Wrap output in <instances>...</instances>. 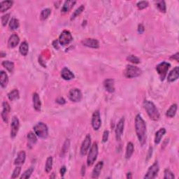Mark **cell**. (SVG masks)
Here are the masks:
<instances>
[{
    "label": "cell",
    "instance_id": "cell-1",
    "mask_svg": "<svg viewBox=\"0 0 179 179\" xmlns=\"http://www.w3.org/2000/svg\"><path fill=\"white\" fill-rule=\"evenodd\" d=\"M135 131L139 143L143 146L146 142V124L139 114L135 118Z\"/></svg>",
    "mask_w": 179,
    "mask_h": 179
},
{
    "label": "cell",
    "instance_id": "cell-2",
    "mask_svg": "<svg viewBox=\"0 0 179 179\" xmlns=\"http://www.w3.org/2000/svg\"><path fill=\"white\" fill-rule=\"evenodd\" d=\"M143 108H145L146 112H147L148 115L149 116V118L151 120H154V121H157L160 119V114L159 113V111L157 108L156 106L152 102L145 100L143 103Z\"/></svg>",
    "mask_w": 179,
    "mask_h": 179
},
{
    "label": "cell",
    "instance_id": "cell-3",
    "mask_svg": "<svg viewBox=\"0 0 179 179\" xmlns=\"http://www.w3.org/2000/svg\"><path fill=\"white\" fill-rule=\"evenodd\" d=\"M124 75L127 78H136L141 74V70L139 67L134 65H127L124 70Z\"/></svg>",
    "mask_w": 179,
    "mask_h": 179
},
{
    "label": "cell",
    "instance_id": "cell-4",
    "mask_svg": "<svg viewBox=\"0 0 179 179\" xmlns=\"http://www.w3.org/2000/svg\"><path fill=\"white\" fill-rule=\"evenodd\" d=\"M34 133L41 139H46L48 136V129L47 125L43 122H39L34 127Z\"/></svg>",
    "mask_w": 179,
    "mask_h": 179
},
{
    "label": "cell",
    "instance_id": "cell-5",
    "mask_svg": "<svg viewBox=\"0 0 179 179\" xmlns=\"http://www.w3.org/2000/svg\"><path fill=\"white\" fill-rule=\"evenodd\" d=\"M97 155H98V145H97V143L95 142L90 147V151L88 155L87 164L88 167L92 166L95 163L97 158Z\"/></svg>",
    "mask_w": 179,
    "mask_h": 179
},
{
    "label": "cell",
    "instance_id": "cell-6",
    "mask_svg": "<svg viewBox=\"0 0 179 179\" xmlns=\"http://www.w3.org/2000/svg\"><path fill=\"white\" fill-rule=\"evenodd\" d=\"M170 67L171 64L167 62H162L161 63L157 65L156 71L157 72V74H159L161 81H164V79L166 77L167 74V72H168L169 68H170Z\"/></svg>",
    "mask_w": 179,
    "mask_h": 179
},
{
    "label": "cell",
    "instance_id": "cell-7",
    "mask_svg": "<svg viewBox=\"0 0 179 179\" xmlns=\"http://www.w3.org/2000/svg\"><path fill=\"white\" fill-rule=\"evenodd\" d=\"M59 43L62 46H66L70 43L73 41L71 32L68 30H64L59 36Z\"/></svg>",
    "mask_w": 179,
    "mask_h": 179
},
{
    "label": "cell",
    "instance_id": "cell-8",
    "mask_svg": "<svg viewBox=\"0 0 179 179\" xmlns=\"http://www.w3.org/2000/svg\"><path fill=\"white\" fill-rule=\"evenodd\" d=\"M158 172H159V164H158L157 162H155L152 166L150 167V168L148 169L147 173L146 174V175L144 176V178L145 179H153L156 177Z\"/></svg>",
    "mask_w": 179,
    "mask_h": 179
},
{
    "label": "cell",
    "instance_id": "cell-9",
    "mask_svg": "<svg viewBox=\"0 0 179 179\" xmlns=\"http://www.w3.org/2000/svg\"><path fill=\"white\" fill-rule=\"evenodd\" d=\"M69 98L71 102H79L81 101L83 97L82 92L78 88H73L69 92Z\"/></svg>",
    "mask_w": 179,
    "mask_h": 179
},
{
    "label": "cell",
    "instance_id": "cell-10",
    "mask_svg": "<svg viewBox=\"0 0 179 179\" xmlns=\"http://www.w3.org/2000/svg\"><path fill=\"white\" fill-rule=\"evenodd\" d=\"M20 127V121L17 116H13L11 123V137L15 138L17 135Z\"/></svg>",
    "mask_w": 179,
    "mask_h": 179
},
{
    "label": "cell",
    "instance_id": "cell-11",
    "mask_svg": "<svg viewBox=\"0 0 179 179\" xmlns=\"http://www.w3.org/2000/svg\"><path fill=\"white\" fill-rule=\"evenodd\" d=\"M102 125V120L99 111H95L92 114V126L95 130H98L100 128Z\"/></svg>",
    "mask_w": 179,
    "mask_h": 179
},
{
    "label": "cell",
    "instance_id": "cell-12",
    "mask_svg": "<svg viewBox=\"0 0 179 179\" xmlns=\"http://www.w3.org/2000/svg\"><path fill=\"white\" fill-rule=\"evenodd\" d=\"M90 145H91V136L90 134H87L81 146V154L82 155H85L87 154L89 151Z\"/></svg>",
    "mask_w": 179,
    "mask_h": 179
},
{
    "label": "cell",
    "instance_id": "cell-13",
    "mask_svg": "<svg viewBox=\"0 0 179 179\" xmlns=\"http://www.w3.org/2000/svg\"><path fill=\"white\" fill-rule=\"evenodd\" d=\"M10 111L11 107L9 104L7 102H4L2 103V111L1 113V115L4 122L7 123L9 121V115L10 113Z\"/></svg>",
    "mask_w": 179,
    "mask_h": 179
},
{
    "label": "cell",
    "instance_id": "cell-14",
    "mask_svg": "<svg viewBox=\"0 0 179 179\" xmlns=\"http://www.w3.org/2000/svg\"><path fill=\"white\" fill-rule=\"evenodd\" d=\"M125 127V118H122L118 122L117 126L115 128V138L117 141H120L121 139L122 135L124 131Z\"/></svg>",
    "mask_w": 179,
    "mask_h": 179
},
{
    "label": "cell",
    "instance_id": "cell-15",
    "mask_svg": "<svg viewBox=\"0 0 179 179\" xmlns=\"http://www.w3.org/2000/svg\"><path fill=\"white\" fill-rule=\"evenodd\" d=\"M81 43H82L83 46H87L88 48H98L99 47V41L95 39H85L84 40L81 41Z\"/></svg>",
    "mask_w": 179,
    "mask_h": 179
},
{
    "label": "cell",
    "instance_id": "cell-16",
    "mask_svg": "<svg viewBox=\"0 0 179 179\" xmlns=\"http://www.w3.org/2000/svg\"><path fill=\"white\" fill-rule=\"evenodd\" d=\"M104 87L106 91L113 93L115 92V86H114V80L112 78H108L104 81Z\"/></svg>",
    "mask_w": 179,
    "mask_h": 179
},
{
    "label": "cell",
    "instance_id": "cell-17",
    "mask_svg": "<svg viewBox=\"0 0 179 179\" xmlns=\"http://www.w3.org/2000/svg\"><path fill=\"white\" fill-rule=\"evenodd\" d=\"M179 77V67H176L173 70L170 71V73L169 74L168 76H167V81L169 83H172L174 81L177 80Z\"/></svg>",
    "mask_w": 179,
    "mask_h": 179
},
{
    "label": "cell",
    "instance_id": "cell-18",
    "mask_svg": "<svg viewBox=\"0 0 179 179\" xmlns=\"http://www.w3.org/2000/svg\"><path fill=\"white\" fill-rule=\"evenodd\" d=\"M20 38L18 34H13L10 37L8 41V46L10 48H13L17 46V45L19 43Z\"/></svg>",
    "mask_w": 179,
    "mask_h": 179
},
{
    "label": "cell",
    "instance_id": "cell-19",
    "mask_svg": "<svg viewBox=\"0 0 179 179\" xmlns=\"http://www.w3.org/2000/svg\"><path fill=\"white\" fill-rule=\"evenodd\" d=\"M61 76L65 81H70L75 78L74 74L67 67H64V68L62 69L61 71Z\"/></svg>",
    "mask_w": 179,
    "mask_h": 179
},
{
    "label": "cell",
    "instance_id": "cell-20",
    "mask_svg": "<svg viewBox=\"0 0 179 179\" xmlns=\"http://www.w3.org/2000/svg\"><path fill=\"white\" fill-rule=\"evenodd\" d=\"M104 166V162H99L96 165H95V168L93 169V171L92 172V178H99V175H100L102 169L103 168Z\"/></svg>",
    "mask_w": 179,
    "mask_h": 179
},
{
    "label": "cell",
    "instance_id": "cell-21",
    "mask_svg": "<svg viewBox=\"0 0 179 179\" xmlns=\"http://www.w3.org/2000/svg\"><path fill=\"white\" fill-rule=\"evenodd\" d=\"M32 100H33V106L34 109H35L36 111H41V103L40 100V97H39V95L37 94L36 92H34L33 94Z\"/></svg>",
    "mask_w": 179,
    "mask_h": 179
},
{
    "label": "cell",
    "instance_id": "cell-22",
    "mask_svg": "<svg viewBox=\"0 0 179 179\" xmlns=\"http://www.w3.org/2000/svg\"><path fill=\"white\" fill-rule=\"evenodd\" d=\"M25 159H26V153H25L24 150H20L18 153L17 157H16L14 161V164L15 165H21L24 164Z\"/></svg>",
    "mask_w": 179,
    "mask_h": 179
},
{
    "label": "cell",
    "instance_id": "cell-23",
    "mask_svg": "<svg viewBox=\"0 0 179 179\" xmlns=\"http://www.w3.org/2000/svg\"><path fill=\"white\" fill-rule=\"evenodd\" d=\"M9 83V76L5 71H0V85L2 88H6Z\"/></svg>",
    "mask_w": 179,
    "mask_h": 179
},
{
    "label": "cell",
    "instance_id": "cell-24",
    "mask_svg": "<svg viewBox=\"0 0 179 179\" xmlns=\"http://www.w3.org/2000/svg\"><path fill=\"white\" fill-rule=\"evenodd\" d=\"M27 146H29V147L31 148L32 146H33L34 144H35L37 142V138H36V134H34L33 132H29L28 134H27Z\"/></svg>",
    "mask_w": 179,
    "mask_h": 179
},
{
    "label": "cell",
    "instance_id": "cell-25",
    "mask_svg": "<svg viewBox=\"0 0 179 179\" xmlns=\"http://www.w3.org/2000/svg\"><path fill=\"white\" fill-rule=\"evenodd\" d=\"M76 3V1H66L63 4V6L62 8V13H65L69 12L71 9L73 8V6L75 5Z\"/></svg>",
    "mask_w": 179,
    "mask_h": 179
},
{
    "label": "cell",
    "instance_id": "cell-26",
    "mask_svg": "<svg viewBox=\"0 0 179 179\" xmlns=\"http://www.w3.org/2000/svg\"><path fill=\"white\" fill-rule=\"evenodd\" d=\"M13 2L12 1H2L0 3V11L4 13L12 7Z\"/></svg>",
    "mask_w": 179,
    "mask_h": 179
},
{
    "label": "cell",
    "instance_id": "cell-27",
    "mask_svg": "<svg viewBox=\"0 0 179 179\" xmlns=\"http://www.w3.org/2000/svg\"><path fill=\"white\" fill-rule=\"evenodd\" d=\"M166 133V129L164 128L160 129L158 131L155 133V144H159L160 141L162 140V138Z\"/></svg>",
    "mask_w": 179,
    "mask_h": 179
},
{
    "label": "cell",
    "instance_id": "cell-28",
    "mask_svg": "<svg viewBox=\"0 0 179 179\" xmlns=\"http://www.w3.org/2000/svg\"><path fill=\"white\" fill-rule=\"evenodd\" d=\"M177 108H178L177 104H172V105L170 106V108L167 110L166 113V115L168 118H174L176 115V111H177Z\"/></svg>",
    "mask_w": 179,
    "mask_h": 179
},
{
    "label": "cell",
    "instance_id": "cell-29",
    "mask_svg": "<svg viewBox=\"0 0 179 179\" xmlns=\"http://www.w3.org/2000/svg\"><path fill=\"white\" fill-rule=\"evenodd\" d=\"M28 50H29V46L28 43H27L26 41H23L21 43L19 48V51L20 54L23 56H26V55L28 54Z\"/></svg>",
    "mask_w": 179,
    "mask_h": 179
},
{
    "label": "cell",
    "instance_id": "cell-30",
    "mask_svg": "<svg viewBox=\"0 0 179 179\" xmlns=\"http://www.w3.org/2000/svg\"><path fill=\"white\" fill-rule=\"evenodd\" d=\"M8 98L10 101H15L17 100V99H19L20 97V94L19 91H18V89H14L12 91H11L7 95Z\"/></svg>",
    "mask_w": 179,
    "mask_h": 179
},
{
    "label": "cell",
    "instance_id": "cell-31",
    "mask_svg": "<svg viewBox=\"0 0 179 179\" xmlns=\"http://www.w3.org/2000/svg\"><path fill=\"white\" fill-rule=\"evenodd\" d=\"M134 150V144L132 142H129L127 143V148H126V153H125V157L127 159H129L130 157H132V155H133Z\"/></svg>",
    "mask_w": 179,
    "mask_h": 179
},
{
    "label": "cell",
    "instance_id": "cell-32",
    "mask_svg": "<svg viewBox=\"0 0 179 179\" xmlns=\"http://www.w3.org/2000/svg\"><path fill=\"white\" fill-rule=\"evenodd\" d=\"M2 66H3L4 68H5L6 70L10 72V73H12L14 70V63L11 61H4L2 62Z\"/></svg>",
    "mask_w": 179,
    "mask_h": 179
},
{
    "label": "cell",
    "instance_id": "cell-33",
    "mask_svg": "<svg viewBox=\"0 0 179 179\" xmlns=\"http://www.w3.org/2000/svg\"><path fill=\"white\" fill-rule=\"evenodd\" d=\"M20 26L19 20L16 19L15 18H11L10 20V22H9V28L11 30H15L17 29Z\"/></svg>",
    "mask_w": 179,
    "mask_h": 179
},
{
    "label": "cell",
    "instance_id": "cell-34",
    "mask_svg": "<svg viewBox=\"0 0 179 179\" xmlns=\"http://www.w3.org/2000/svg\"><path fill=\"white\" fill-rule=\"evenodd\" d=\"M53 168V157H48L46 160V166H45V171L46 173H49L50 172L51 169Z\"/></svg>",
    "mask_w": 179,
    "mask_h": 179
},
{
    "label": "cell",
    "instance_id": "cell-35",
    "mask_svg": "<svg viewBox=\"0 0 179 179\" xmlns=\"http://www.w3.org/2000/svg\"><path fill=\"white\" fill-rule=\"evenodd\" d=\"M69 146H70V141H69V139H67V140L65 141V142L64 143V145L62 146V148L61 150V154H60L61 156H64V155L68 152Z\"/></svg>",
    "mask_w": 179,
    "mask_h": 179
},
{
    "label": "cell",
    "instance_id": "cell-36",
    "mask_svg": "<svg viewBox=\"0 0 179 179\" xmlns=\"http://www.w3.org/2000/svg\"><path fill=\"white\" fill-rule=\"evenodd\" d=\"M85 9V6L84 5H81V6H79L78 9H76L75 11L73 13V14L71 15V20H74L75 19V18L78 16L79 15L81 14V13L83 12V11H84Z\"/></svg>",
    "mask_w": 179,
    "mask_h": 179
},
{
    "label": "cell",
    "instance_id": "cell-37",
    "mask_svg": "<svg viewBox=\"0 0 179 179\" xmlns=\"http://www.w3.org/2000/svg\"><path fill=\"white\" fill-rule=\"evenodd\" d=\"M51 13V10L50 9H45L41 11L40 14V18L41 20H45L49 17V15Z\"/></svg>",
    "mask_w": 179,
    "mask_h": 179
},
{
    "label": "cell",
    "instance_id": "cell-38",
    "mask_svg": "<svg viewBox=\"0 0 179 179\" xmlns=\"http://www.w3.org/2000/svg\"><path fill=\"white\" fill-rule=\"evenodd\" d=\"M157 6L158 9H159L160 12L165 13L167 11L166 7V4H165L164 1H158L157 2Z\"/></svg>",
    "mask_w": 179,
    "mask_h": 179
},
{
    "label": "cell",
    "instance_id": "cell-39",
    "mask_svg": "<svg viewBox=\"0 0 179 179\" xmlns=\"http://www.w3.org/2000/svg\"><path fill=\"white\" fill-rule=\"evenodd\" d=\"M34 171V168L33 167H29L28 169H27L24 173L22 174V175L20 176V178H29L30 176H31L32 174L33 173Z\"/></svg>",
    "mask_w": 179,
    "mask_h": 179
},
{
    "label": "cell",
    "instance_id": "cell-40",
    "mask_svg": "<svg viewBox=\"0 0 179 179\" xmlns=\"http://www.w3.org/2000/svg\"><path fill=\"white\" fill-rule=\"evenodd\" d=\"M175 176H174V174H173L170 169H166L164 170V179H174Z\"/></svg>",
    "mask_w": 179,
    "mask_h": 179
},
{
    "label": "cell",
    "instance_id": "cell-41",
    "mask_svg": "<svg viewBox=\"0 0 179 179\" xmlns=\"http://www.w3.org/2000/svg\"><path fill=\"white\" fill-rule=\"evenodd\" d=\"M127 60H128L129 62H132V63L133 64L140 63V60H139V58H138L136 56H135V55H129V56L127 57Z\"/></svg>",
    "mask_w": 179,
    "mask_h": 179
},
{
    "label": "cell",
    "instance_id": "cell-42",
    "mask_svg": "<svg viewBox=\"0 0 179 179\" xmlns=\"http://www.w3.org/2000/svg\"><path fill=\"white\" fill-rule=\"evenodd\" d=\"M137 7L139 10H143V9L147 8L148 6V2L147 1H141L139 2L136 4Z\"/></svg>",
    "mask_w": 179,
    "mask_h": 179
},
{
    "label": "cell",
    "instance_id": "cell-43",
    "mask_svg": "<svg viewBox=\"0 0 179 179\" xmlns=\"http://www.w3.org/2000/svg\"><path fill=\"white\" fill-rule=\"evenodd\" d=\"M9 18H10V13H6V14L2 16L1 21H2V24L4 27L6 26V24H7V22L9 20Z\"/></svg>",
    "mask_w": 179,
    "mask_h": 179
},
{
    "label": "cell",
    "instance_id": "cell-44",
    "mask_svg": "<svg viewBox=\"0 0 179 179\" xmlns=\"http://www.w3.org/2000/svg\"><path fill=\"white\" fill-rule=\"evenodd\" d=\"M20 171H21V167H15L14 170L13 171L12 176H11V178H16L19 176Z\"/></svg>",
    "mask_w": 179,
    "mask_h": 179
},
{
    "label": "cell",
    "instance_id": "cell-45",
    "mask_svg": "<svg viewBox=\"0 0 179 179\" xmlns=\"http://www.w3.org/2000/svg\"><path fill=\"white\" fill-rule=\"evenodd\" d=\"M108 135H109V132L108 131V130H105V131L104 132L103 137H102V141H103L104 143H105L108 141Z\"/></svg>",
    "mask_w": 179,
    "mask_h": 179
},
{
    "label": "cell",
    "instance_id": "cell-46",
    "mask_svg": "<svg viewBox=\"0 0 179 179\" xmlns=\"http://www.w3.org/2000/svg\"><path fill=\"white\" fill-rule=\"evenodd\" d=\"M56 102L57 104H60V105H63L65 103H66V100L63 98V97H58V98L56 99Z\"/></svg>",
    "mask_w": 179,
    "mask_h": 179
},
{
    "label": "cell",
    "instance_id": "cell-47",
    "mask_svg": "<svg viewBox=\"0 0 179 179\" xmlns=\"http://www.w3.org/2000/svg\"><path fill=\"white\" fill-rule=\"evenodd\" d=\"M67 171V168L65 166H63L61 167V169H60V174H61L62 177H64L65 173H66Z\"/></svg>",
    "mask_w": 179,
    "mask_h": 179
},
{
    "label": "cell",
    "instance_id": "cell-48",
    "mask_svg": "<svg viewBox=\"0 0 179 179\" xmlns=\"http://www.w3.org/2000/svg\"><path fill=\"white\" fill-rule=\"evenodd\" d=\"M144 30H145V28H144L143 25L142 24L139 25V26H138V32H139V33L142 34L143 32H144Z\"/></svg>",
    "mask_w": 179,
    "mask_h": 179
},
{
    "label": "cell",
    "instance_id": "cell-49",
    "mask_svg": "<svg viewBox=\"0 0 179 179\" xmlns=\"http://www.w3.org/2000/svg\"><path fill=\"white\" fill-rule=\"evenodd\" d=\"M178 57H179V53H176L175 55H172V56L171 57V59H172V60H176V61L178 62Z\"/></svg>",
    "mask_w": 179,
    "mask_h": 179
},
{
    "label": "cell",
    "instance_id": "cell-50",
    "mask_svg": "<svg viewBox=\"0 0 179 179\" xmlns=\"http://www.w3.org/2000/svg\"><path fill=\"white\" fill-rule=\"evenodd\" d=\"M58 42H59V41L55 40V41H53V46H54V48H57V49L58 48Z\"/></svg>",
    "mask_w": 179,
    "mask_h": 179
},
{
    "label": "cell",
    "instance_id": "cell-51",
    "mask_svg": "<svg viewBox=\"0 0 179 179\" xmlns=\"http://www.w3.org/2000/svg\"><path fill=\"white\" fill-rule=\"evenodd\" d=\"M85 166H83L82 167V171H81V174H82V176L85 175Z\"/></svg>",
    "mask_w": 179,
    "mask_h": 179
},
{
    "label": "cell",
    "instance_id": "cell-52",
    "mask_svg": "<svg viewBox=\"0 0 179 179\" xmlns=\"http://www.w3.org/2000/svg\"><path fill=\"white\" fill-rule=\"evenodd\" d=\"M132 178V174L129 172V173L127 174V178Z\"/></svg>",
    "mask_w": 179,
    "mask_h": 179
},
{
    "label": "cell",
    "instance_id": "cell-53",
    "mask_svg": "<svg viewBox=\"0 0 179 179\" xmlns=\"http://www.w3.org/2000/svg\"><path fill=\"white\" fill-rule=\"evenodd\" d=\"M6 56V53H4L3 52H1V57H5Z\"/></svg>",
    "mask_w": 179,
    "mask_h": 179
}]
</instances>
